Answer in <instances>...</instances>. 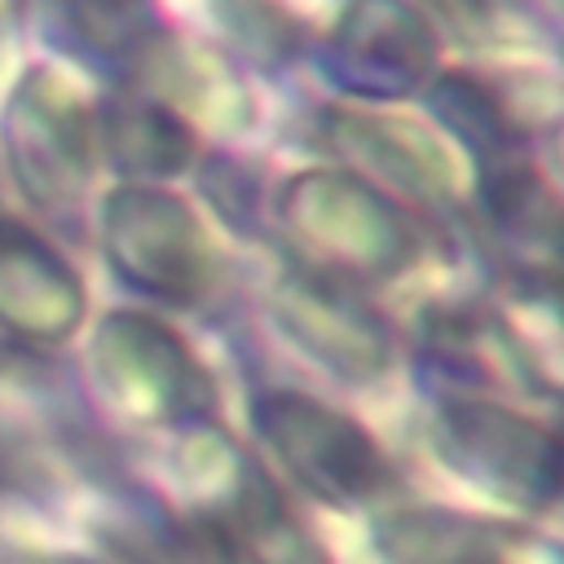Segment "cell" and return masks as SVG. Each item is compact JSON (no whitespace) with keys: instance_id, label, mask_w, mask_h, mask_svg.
I'll return each instance as SVG.
<instances>
[{"instance_id":"1","label":"cell","mask_w":564,"mask_h":564,"mask_svg":"<svg viewBox=\"0 0 564 564\" xmlns=\"http://www.w3.org/2000/svg\"><path fill=\"white\" fill-rule=\"evenodd\" d=\"M330 57L357 88H401L432 62V31L401 0H357L335 31Z\"/></svg>"}]
</instances>
